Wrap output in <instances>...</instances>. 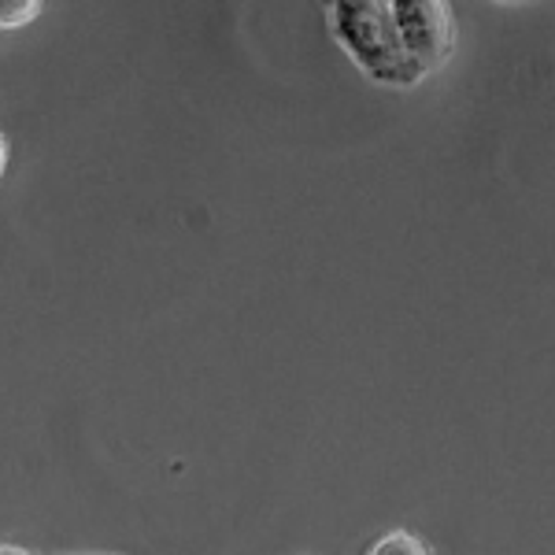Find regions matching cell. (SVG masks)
<instances>
[{
  "label": "cell",
  "instance_id": "1",
  "mask_svg": "<svg viewBox=\"0 0 555 555\" xmlns=\"http://www.w3.org/2000/svg\"><path fill=\"white\" fill-rule=\"evenodd\" d=\"M326 15L337 44L371 82L411 89L426 78L415 60L408 56L404 41H400L389 0H337V4H330Z\"/></svg>",
  "mask_w": 555,
  "mask_h": 555
},
{
  "label": "cell",
  "instance_id": "2",
  "mask_svg": "<svg viewBox=\"0 0 555 555\" xmlns=\"http://www.w3.org/2000/svg\"><path fill=\"white\" fill-rule=\"evenodd\" d=\"M389 8L408 56L426 78L449 64L455 49V23L444 0H389Z\"/></svg>",
  "mask_w": 555,
  "mask_h": 555
},
{
  "label": "cell",
  "instance_id": "3",
  "mask_svg": "<svg viewBox=\"0 0 555 555\" xmlns=\"http://www.w3.org/2000/svg\"><path fill=\"white\" fill-rule=\"evenodd\" d=\"M366 555H434V552H429V544L423 541V537H415L408 530H397V533L382 537V541L374 544Z\"/></svg>",
  "mask_w": 555,
  "mask_h": 555
},
{
  "label": "cell",
  "instance_id": "4",
  "mask_svg": "<svg viewBox=\"0 0 555 555\" xmlns=\"http://www.w3.org/2000/svg\"><path fill=\"white\" fill-rule=\"evenodd\" d=\"M41 12L38 0H0V30H20Z\"/></svg>",
  "mask_w": 555,
  "mask_h": 555
},
{
  "label": "cell",
  "instance_id": "5",
  "mask_svg": "<svg viewBox=\"0 0 555 555\" xmlns=\"http://www.w3.org/2000/svg\"><path fill=\"white\" fill-rule=\"evenodd\" d=\"M4 167H8V141H4V133H0V175H4Z\"/></svg>",
  "mask_w": 555,
  "mask_h": 555
},
{
  "label": "cell",
  "instance_id": "6",
  "mask_svg": "<svg viewBox=\"0 0 555 555\" xmlns=\"http://www.w3.org/2000/svg\"><path fill=\"white\" fill-rule=\"evenodd\" d=\"M0 555H30L26 548H15V544H4V548H0Z\"/></svg>",
  "mask_w": 555,
  "mask_h": 555
}]
</instances>
